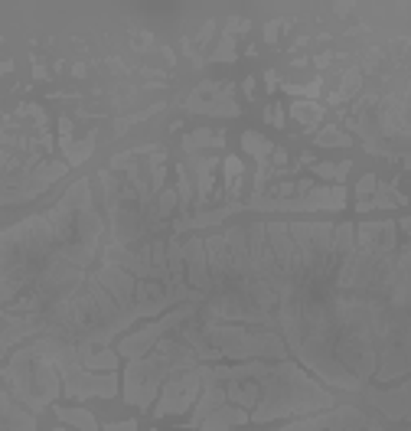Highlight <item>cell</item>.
<instances>
[{
	"label": "cell",
	"mask_w": 411,
	"mask_h": 431,
	"mask_svg": "<svg viewBox=\"0 0 411 431\" xmlns=\"http://www.w3.org/2000/svg\"><path fill=\"white\" fill-rule=\"evenodd\" d=\"M241 422H249V415H245V412H239V408H225L222 415L209 418L202 428H206V431H219V428H225V425H241Z\"/></svg>",
	"instance_id": "obj_1"
},
{
	"label": "cell",
	"mask_w": 411,
	"mask_h": 431,
	"mask_svg": "<svg viewBox=\"0 0 411 431\" xmlns=\"http://www.w3.org/2000/svg\"><path fill=\"white\" fill-rule=\"evenodd\" d=\"M63 418L66 422H72V425H78V428L82 431H98L95 428V422H92V415H88V412H82V408H63Z\"/></svg>",
	"instance_id": "obj_2"
}]
</instances>
